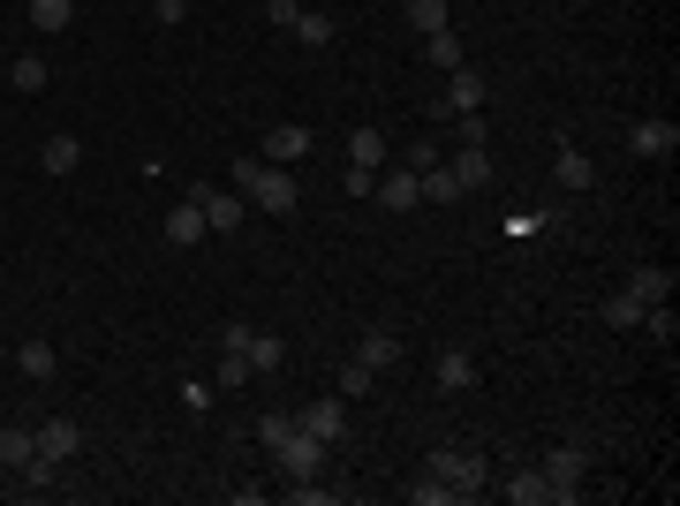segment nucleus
<instances>
[{"mask_svg":"<svg viewBox=\"0 0 680 506\" xmlns=\"http://www.w3.org/2000/svg\"><path fill=\"white\" fill-rule=\"evenodd\" d=\"M39 454H45V462H69V454H84V423H69V416L39 423Z\"/></svg>","mask_w":680,"mask_h":506,"instance_id":"obj_13","label":"nucleus"},{"mask_svg":"<svg viewBox=\"0 0 680 506\" xmlns=\"http://www.w3.org/2000/svg\"><path fill=\"white\" fill-rule=\"evenodd\" d=\"M507 499L514 506H545V468H537V462L514 468V476H507Z\"/></svg>","mask_w":680,"mask_h":506,"instance_id":"obj_26","label":"nucleus"},{"mask_svg":"<svg viewBox=\"0 0 680 506\" xmlns=\"http://www.w3.org/2000/svg\"><path fill=\"white\" fill-rule=\"evenodd\" d=\"M537 468H545V499L567 506L575 492H583V476H590V446H583V438H567V446H553Z\"/></svg>","mask_w":680,"mask_h":506,"instance_id":"obj_3","label":"nucleus"},{"mask_svg":"<svg viewBox=\"0 0 680 506\" xmlns=\"http://www.w3.org/2000/svg\"><path fill=\"white\" fill-rule=\"evenodd\" d=\"M431 379H439V393H468V385H476V355H468V348H439V355H431Z\"/></svg>","mask_w":680,"mask_h":506,"instance_id":"obj_11","label":"nucleus"},{"mask_svg":"<svg viewBox=\"0 0 680 506\" xmlns=\"http://www.w3.org/2000/svg\"><path fill=\"white\" fill-rule=\"evenodd\" d=\"M356 363H363V371H385V363H401V333H363L356 340Z\"/></svg>","mask_w":680,"mask_h":506,"instance_id":"obj_23","label":"nucleus"},{"mask_svg":"<svg viewBox=\"0 0 680 506\" xmlns=\"http://www.w3.org/2000/svg\"><path fill=\"white\" fill-rule=\"evenodd\" d=\"M243 363H250V371H280V363H288V340L280 333H250L243 340Z\"/></svg>","mask_w":680,"mask_h":506,"instance_id":"obj_24","label":"nucleus"},{"mask_svg":"<svg viewBox=\"0 0 680 506\" xmlns=\"http://www.w3.org/2000/svg\"><path fill=\"white\" fill-rule=\"evenodd\" d=\"M288 506H340V492L318 476H288Z\"/></svg>","mask_w":680,"mask_h":506,"instance_id":"obj_27","label":"nucleus"},{"mask_svg":"<svg viewBox=\"0 0 680 506\" xmlns=\"http://www.w3.org/2000/svg\"><path fill=\"white\" fill-rule=\"evenodd\" d=\"M605 326H612V333H636V326H642V302L628 296V288H620V296H605Z\"/></svg>","mask_w":680,"mask_h":506,"instance_id":"obj_28","label":"nucleus"},{"mask_svg":"<svg viewBox=\"0 0 680 506\" xmlns=\"http://www.w3.org/2000/svg\"><path fill=\"white\" fill-rule=\"evenodd\" d=\"M379 385V371H363L356 355H348V371H340V401H356V393H371Z\"/></svg>","mask_w":680,"mask_h":506,"instance_id":"obj_34","label":"nucleus"},{"mask_svg":"<svg viewBox=\"0 0 680 506\" xmlns=\"http://www.w3.org/2000/svg\"><path fill=\"white\" fill-rule=\"evenodd\" d=\"M673 144H680L673 122H636L628 128V152H636V159H673Z\"/></svg>","mask_w":680,"mask_h":506,"instance_id":"obj_12","label":"nucleus"},{"mask_svg":"<svg viewBox=\"0 0 680 506\" xmlns=\"http://www.w3.org/2000/svg\"><path fill=\"white\" fill-rule=\"evenodd\" d=\"M424 468L439 484H454V499H484V484H492V462L476 446H439V454H424Z\"/></svg>","mask_w":680,"mask_h":506,"instance_id":"obj_1","label":"nucleus"},{"mask_svg":"<svg viewBox=\"0 0 680 506\" xmlns=\"http://www.w3.org/2000/svg\"><path fill=\"white\" fill-rule=\"evenodd\" d=\"M16 371H23V379H31V385H45V379H53V371H61V355H53V340H23V348H16Z\"/></svg>","mask_w":680,"mask_h":506,"instance_id":"obj_18","label":"nucleus"},{"mask_svg":"<svg viewBox=\"0 0 680 506\" xmlns=\"http://www.w3.org/2000/svg\"><path fill=\"white\" fill-rule=\"evenodd\" d=\"M401 167H416V174H424V167H439V144H431V128L416 136V144H409V152H401Z\"/></svg>","mask_w":680,"mask_h":506,"instance_id":"obj_36","label":"nucleus"},{"mask_svg":"<svg viewBox=\"0 0 680 506\" xmlns=\"http://www.w3.org/2000/svg\"><path fill=\"white\" fill-rule=\"evenodd\" d=\"M182 409H213V385H205V379H182Z\"/></svg>","mask_w":680,"mask_h":506,"instance_id":"obj_37","label":"nucleus"},{"mask_svg":"<svg viewBox=\"0 0 680 506\" xmlns=\"http://www.w3.org/2000/svg\"><path fill=\"white\" fill-rule=\"evenodd\" d=\"M628 296H636L642 310H650V302H673V272H666V265H636V272H628Z\"/></svg>","mask_w":680,"mask_h":506,"instance_id":"obj_16","label":"nucleus"},{"mask_svg":"<svg viewBox=\"0 0 680 506\" xmlns=\"http://www.w3.org/2000/svg\"><path fill=\"white\" fill-rule=\"evenodd\" d=\"M348 167H356V174L393 167V144H385V128H371V122H356V128H348Z\"/></svg>","mask_w":680,"mask_h":506,"instance_id":"obj_7","label":"nucleus"},{"mask_svg":"<svg viewBox=\"0 0 680 506\" xmlns=\"http://www.w3.org/2000/svg\"><path fill=\"white\" fill-rule=\"evenodd\" d=\"M39 454V431H23V423H0V468H16L23 476V462Z\"/></svg>","mask_w":680,"mask_h":506,"instance_id":"obj_21","label":"nucleus"},{"mask_svg":"<svg viewBox=\"0 0 680 506\" xmlns=\"http://www.w3.org/2000/svg\"><path fill=\"white\" fill-rule=\"evenodd\" d=\"M553 182H559V189H597V159H590V152H575V144H559Z\"/></svg>","mask_w":680,"mask_h":506,"instance_id":"obj_15","label":"nucleus"},{"mask_svg":"<svg viewBox=\"0 0 680 506\" xmlns=\"http://www.w3.org/2000/svg\"><path fill=\"white\" fill-rule=\"evenodd\" d=\"M205 235H213V227H205V205L182 197V205L167 211V242H174V250H189V242H205Z\"/></svg>","mask_w":680,"mask_h":506,"instance_id":"obj_14","label":"nucleus"},{"mask_svg":"<svg viewBox=\"0 0 680 506\" xmlns=\"http://www.w3.org/2000/svg\"><path fill=\"white\" fill-rule=\"evenodd\" d=\"M189 197L205 205V227H213V235H235V227H243V197H227V189H213V182H197Z\"/></svg>","mask_w":680,"mask_h":506,"instance_id":"obj_10","label":"nucleus"},{"mask_svg":"<svg viewBox=\"0 0 680 506\" xmlns=\"http://www.w3.org/2000/svg\"><path fill=\"white\" fill-rule=\"evenodd\" d=\"M8 84L23 91V99H31V91H45V61H39V53H16V61H8Z\"/></svg>","mask_w":680,"mask_h":506,"instance_id":"obj_29","label":"nucleus"},{"mask_svg":"<svg viewBox=\"0 0 680 506\" xmlns=\"http://www.w3.org/2000/svg\"><path fill=\"white\" fill-rule=\"evenodd\" d=\"M642 326H650V340H658V348H673V333H680L673 302H650V310H642Z\"/></svg>","mask_w":680,"mask_h":506,"instance_id":"obj_32","label":"nucleus"},{"mask_svg":"<svg viewBox=\"0 0 680 506\" xmlns=\"http://www.w3.org/2000/svg\"><path fill=\"white\" fill-rule=\"evenodd\" d=\"M189 8H197V0H152V16H159V23H182Z\"/></svg>","mask_w":680,"mask_h":506,"instance_id":"obj_38","label":"nucleus"},{"mask_svg":"<svg viewBox=\"0 0 680 506\" xmlns=\"http://www.w3.org/2000/svg\"><path fill=\"white\" fill-rule=\"evenodd\" d=\"M257 159H272V167H296V159H310V122L265 128V152H257Z\"/></svg>","mask_w":680,"mask_h":506,"instance_id":"obj_8","label":"nucleus"},{"mask_svg":"<svg viewBox=\"0 0 680 506\" xmlns=\"http://www.w3.org/2000/svg\"><path fill=\"white\" fill-rule=\"evenodd\" d=\"M416 189H424V205H462V197H468L462 182H454V167H446V159L416 174Z\"/></svg>","mask_w":680,"mask_h":506,"instance_id":"obj_20","label":"nucleus"},{"mask_svg":"<svg viewBox=\"0 0 680 506\" xmlns=\"http://www.w3.org/2000/svg\"><path fill=\"white\" fill-rule=\"evenodd\" d=\"M462 114H484V76H476V69H454V76H446V99L431 106L424 122H462Z\"/></svg>","mask_w":680,"mask_h":506,"instance_id":"obj_5","label":"nucleus"},{"mask_svg":"<svg viewBox=\"0 0 680 506\" xmlns=\"http://www.w3.org/2000/svg\"><path fill=\"white\" fill-rule=\"evenodd\" d=\"M288 31H296V39L310 45V53H326V45L340 39V23L326 16V8H296V23H288Z\"/></svg>","mask_w":680,"mask_h":506,"instance_id":"obj_17","label":"nucleus"},{"mask_svg":"<svg viewBox=\"0 0 680 506\" xmlns=\"http://www.w3.org/2000/svg\"><path fill=\"white\" fill-rule=\"evenodd\" d=\"M409 506H462V499H454V484H439V476L424 468V476L409 484Z\"/></svg>","mask_w":680,"mask_h":506,"instance_id":"obj_31","label":"nucleus"},{"mask_svg":"<svg viewBox=\"0 0 680 506\" xmlns=\"http://www.w3.org/2000/svg\"><path fill=\"white\" fill-rule=\"evenodd\" d=\"M31 23H39V31H69V23H76V0H31Z\"/></svg>","mask_w":680,"mask_h":506,"instance_id":"obj_30","label":"nucleus"},{"mask_svg":"<svg viewBox=\"0 0 680 506\" xmlns=\"http://www.w3.org/2000/svg\"><path fill=\"white\" fill-rule=\"evenodd\" d=\"M39 159H45V174H76L84 167V144H76V136H45Z\"/></svg>","mask_w":680,"mask_h":506,"instance_id":"obj_25","label":"nucleus"},{"mask_svg":"<svg viewBox=\"0 0 680 506\" xmlns=\"http://www.w3.org/2000/svg\"><path fill=\"white\" fill-rule=\"evenodd\" d=\"M446 167H454V182H462V189H484V182H492V152H484V144H462Z\"/></svg>","mask_w":680,"mask_h":506,"instance_id":"obj_22","label":"nucleus"},{"mask_svg":"<svg viewBox=\"0 0 680 506\" xmlns=\"http://www.w3.org/2000/svg\"><path fill=\"white\" fill-rule=\"evenodd\" d=\"M409 23H416V39H424V31H446V0H409Z\"/></svg>","mask_w":680,"mask_h":506,"instance_id":"obj_33","label":"nucleus"},{"mask_svg":"<svg viewBox=\"0 0 680 506\" xmlns=\"http://www.w3.org/2000/svg\"><path fill=\"white\" fill-rule=\"evenodd\" d=\"M288 431H296V416H280V409H272V416H257V446H265V454H272V446H280V438H288Z\"/></svg>","mask_w":680,"mask_h":506,"instance_id":"obj_35","label":"nucleus"},{"mask_svg":"<svg viewBox=\"0 0 680 506\" xmlns=\"http://www.w3.org/2000/svg\"><path fill=\"white\" fill-rule=\"evenodd\" d=\"M424 61H431V69H446V76L468 69V61H462V31H454V23H446V31H424Z\"/></svg>","mask_w":680,"mask_h":506,"instance_id":"obj_19","label":"nucleus"},{"mask_svg":"<svg viewBox=\"0 0 680 506\" xmlns=\"http://www.w3.org/2000/svg\"><path fill=\"white\" fill-rule=\"evenodd\" d=\"M326 462H333V446H326L318 431H302V423L272 446V468H280V476H326Z\"/></svg>","mask_w":680,"mask_h":506,"instance_id":"obj_4","label":"nucleus"},{"mask_svg":"<svg viewBox=\"0 0 680 506\" xmlns=\"http://www.w3.org/2000/svg\"><path fill=\"white\" fill-rule=\"evenodd\" d=\"M296 423H302V431H318L326 446H340V438H348V401H340V393H326V401H310Z\"/></svg>","mask_w":680,"mask_h":506,"instance_id":"obj_9","label":"nucleus"},{"mask_svg":"<svg viewBox=\"0 0 680 506\" xmlns=\"http://www.w3.org/2000/svg\"><path fill=\"white\" fill-rule=\"evenodd\" d=\"M235 182L257 211H296V174L272 167V159H235Z\"/></svg>","mask_w":680,"mask_h":506,"instance_id":"obj_2","label":"nucleus"},{"mask_svg":"<svg viewBox=\"0 0 680 506\" xmlns=\"http://www.w3.org/2000/svg\"><path fill=\"white\" fill-rule=\"evenodd\" d=\"M371 197H379V211H416V205H424V189H416V167H379Z\"/></svg>","mask_w":680,"mask_h":506,"instance_id":"obj_6","label":"nucleus"}]
</instances>
